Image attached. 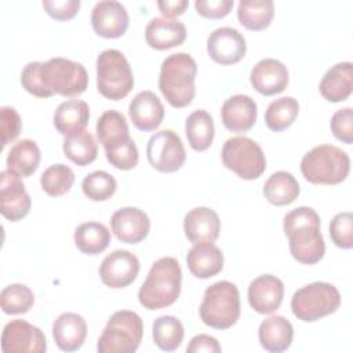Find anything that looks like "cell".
<instances>
[{
  "label": "cell",
  "mask_w": 353,
  "mask_h": 353,
  "mask_svg": "<svg viewBox=\"0 0 353 353\" xmlns=\"http://www.w3.org/2000/svg\"><path fill=\"white\" fill-rule=\"evenodd\" d=\"M46 12L57 21H68L77 15L80 8L79 0H43Z\"/></svg>",
  "instance_id": "cell-45"
},
{
  "label": "cell",
  "mask_w": 353,
  "mask_h": 353,
  "mask_svg": "<svg viewBox=\"0 0 353 353\" xmlns=\"http://www.w3.org/2000/svg\"><path fill=\"white\" fill-rule=\"evenodd\" d=\"M90 120V108L81 99H69L62 102L54 113V125L57 131L66 137L69 134L85 130Z\"/></svg>",
  "instance_id": "cell-28"
},
{
  "label": "cell",
  "mask_w": 353,
  "mask_h": 353,
  "mask_svg": "<svg viewBox=\"0 0 353 353\" xmlns=\"http://www.w3.org/2000/svg\"><path fill=\"white\" fill-rule=\"evenodd\" d=\"M299 103L292 97H281L269 103L265 112V123L269 130L280 132L287 130L296 119Z\"/></svg>",
  "instance_id": "cell-37"
},
{
  "label": "cell",
  "mask_w": 353,
  "mask_h": 353,
  "mask_svg": "<svg viewBox=\"0 0 353 353\" xmlns=\"http://www.w3.org/2000/svg\"><path fill=\"white\" fill-rule=\"evenodd\" d=\"M186 263L194 277L210 279L222 270L223 252L214 243H194L188 251Z\"/></svg>",
  "instance_id": "cell-25"
},
{
  "label": "cell",
  "mask_w": 353,
  "mask_h": 353,
  "mask_svg": "<svg viewBox=\"0 0 353 353\" xmlns=\"http://www.w3.org/2000/svg\"><path fill=\"white\" fill-rule=\"evenodd\" d=\"M185 134L193 150L203 152L208 149L215 135L212 116L203 109L192 112L185 121Z\"/></svg>",
  "instance_id": "cell-29"
},
{
  "label": "cell",
  "mask_w": 353,
  "mask_h": 353,
  "mask_svg": "<svg viewBox=\"0 0 353 353\" xmlns=\"http://www.w3.org/2000/svg\"><path fill=\"white\" fill-rule=\"evenodd\" d=\"M186 39V28L178 19L152 18L145 28V40L154 50H168L181 46Z\"/></svg>",
  "instance_id": "cell-23"
},
{
  "label": "cell",
  "mask_w": 353,
  "mask_h": 353,
  "mask_svg": "<svg viewBox=\"0 0 353 353\" xmlns=\"http://www.w3.org/2000/svg\"><path fill=\"white\" fill-rule=\"evenodd\" d=\"M189 1L188 0H160L157 1V7L160 12L164 15V18L172 19L181 14L185 12L188 8Z\"/></svg>",
  "instance_id": "cell-49"
},
{
  "label": "cell",
  "mask_w": 353,
  "mask_h": 353,
  "mask_svg": "<svg viewBox=\"0 0 353 353\" xmlns=\"http://www.w3.org/2000/svg\"><path fill=\"white\" fill-rule=\"evenodd\" d=\"M113 234L125 244H138L146 239L150 230V219L137 207H123L110 218Z\"/></svg>",
  "instance_id": "cell-17"
},
{
  "label": "cell",
  "mask_w": 353,
  "mask_h": 353,
  "mask_svg": "<svg viewBox=\"0 0 353 353\" xmlns=\"http://www.w3.org/2000/svg\"><path fill=\"white\" fill-rule=\"evenodd\" d=\"M283 229L294 259L314 265L324 256L325 243L320 232V216L313 208L298 207L285 214Z\"/></svg>",
  "instance_id": "cell-1"
},
{
  "label": "cell",
  "mask_w": 353,
  "mask_h": 353,
  "mask_svg": "<svg viewBox=\"0 0 353 353\" xmlns=\"http://www.w3.org/2000/svg\"><path fill=\"white\" fill-rule=\"evenodd\" d=\"M139 273V259L127 250H114L108 254L101 266L99 277L110 288H124L134 283Z\"/></svg>",
  "instance_id": "cell-14"
},
{
  "label": "cell",
  "mask_w": 353,
  "mask_h": 353,
  "mask_svg": "<svg viewBox=\"0 0 353 353\" xmlns=\"http://www.w3.org/2000/svg\"><path fill=\"white\" fill-rule=\"evenodd\" d=\"M74 183V172L65 164H52L40 176L43 190L51 197L68 193Z\"/></svg>",
  "instance_id": "cell-38"
},
{
  "label": "cell",
  "mask_w": 353,
  "mask_h": 353,
  "mask_svg": "<svg viewBox=\"0 0 353 353\" xmlns=\"http://www.w3.org/2000/svg\"><path fill=\"white\" fill-rule=\"evenodd\" d=\"M186 350L189 353H199V352L219 353L222 350V347L214 336H210L205 334H199L190 339Z\"/></svg>",
  "instance_id": "cell-48"
},
{
  "label": "cell",
  "mask_w": 353,
  "mask_h": 353,
  "mask_svg": "<svg viewBox=\"0 0 353 353\" xmlns=\"http://www.w3.org/2000/svg\"><path fill=\"white\" fill-rule=\"evenodd\" d=\"M196 61L186 52L168 55L160 68L159 88L167 102L174 108H185L194 98Z\"/></svg>",
  "instance_id": "cell-3"
},
{
  "label": "cell",
  "mask_w": 353,
  "mask_h": 353,
  "mask_svg": "<svg viewBox=\"0 0 353 353\" xmlns=\"http://www.w3.org/2000/svg\"><path fill=\"white\" fill-rule=\"evenodd\" d=\"M233 4V0H196L194 8L204 18L221 19L230 12Z\"/></svg>",
  "instance_id": "cell-47"
},
{
  "label": "cell",
  "mask_w": 353,
  "mask_h": 353,
  "mask_svg": "<svg viewBox=\"0 0 353 353\" xmlns=\"http://www.w3.org/2000/svg\"><path fill=\"white\" fill-rule=\"evenodd\" d=\"M294 336L292 324L283 316L274 314L265 319L258 330L261 346L272 353H281L291 346Z\"/></svg>",
  "instance_id": "cell-27"
},
{
  "label": "cell",
  "mask_w": 353,
  "mask_h": 353,
  "mask_svg": "<svg viewBox=\"0 0 353 353\" xmlns=\"http://www.w3.org/2000/svg\"><path fill=\"white\" fill-rule=\"evenodd\" d=\"M256 103L244 94L232 95L221 109L222 124L232 132H245L252 128L256 121Z\"/></svg>",
  "instance_id": "cell-20"
},
{
  "label": "cell",
  "mask_w": 353,
  "mask_h": 353,
  "mask_svg": "<svg viewBox=\"0 0 353 353\" xmlns=\"http://www.w3.org/2000/svg\"><path fill=\"white\" fill-rule=\"evenodd\" d=\"M1 349L6 353H44L47 350V339L39 327L26 320L15 319L7 323L3 328Z\"/></svg>",
  "instance_id": "cell-13"
},
{
  "label": "cell",
  "mask_w": 353,
  "mask_h": 353,
  "mask_svg": "<svg viewBox=\"0 0 353 353\" xmlns=\"http://www.w3.org/2000/svg\"><path fill=\"white\" fill-rule=\"evenodd\" d=\"M39 77L41 85L50 95L76 97L83 94L88 85L85 68L79 62L62 57L40 62Z\"/></svg>",
  "instance_id": "cell-6"
},
{
  "label": "cell",
  "mask_w": 353,
  "mask_h": 353,
  "mask_svg": "<svg viewBox=\"0 0 353 353\" xmlns=\"http://www.w3.org/2000/svg\"><path fill=\"white\" fill-rule=\"evenodd\" d=\"M32 207V199L25 189V185L14 171L4 170L0 174V211L1 215L18 222L25 218Z\"/></svg>",
  "instance_id": "cell-12"
},
{
  "label": "cell",
  "mask_w": 353,
  "mask_h": 353,
  "mask_svg": "<svg viewBox=\"0 0 353 353\" xmlns=\"http://www.w3.org/2000/svg\"><path fill=\"white\" fill-rule=\"evenodd\" d=\"M350 171V159L335 145H320L309 150L301 160V172L314 185H336L343 182Z\"/></svg>",
  "instance_id": "cell-4"
},
{
  "label": "cell",
  "mask_w": 353,
  "mask_h": 353,
  "mask_svg": "<svg viewBox=\"0 0 353 353\" xmlns=\"http://www.w3.org/2000/svg\"><path fill=\"white\" fill-rule=\"evenodd\" d=\"M146 157L154 170L170 174L178 171L183 165L186 152L176 132L172 130H161L149 138Z\"/></svg>",
  "instance_id": "cell-11"
},
{
  "label": "cell",
  "mask_w": 353,
  "mask_h": 353,
  "mask_svg": "<svg viewBox=\"0 0 353 353\" xmlns=\"http://www.w3.org/2000/svg\"><path fill=\"white\" fill-rule=\"evenodd\" d=\"M39 68H40V62L37 61L26 63L21 72V84L29 94L34 97L50 98L51 95L41 85V81L39 77Z\"/></svg>",
  "instance_id": "cell-46"
},
{
  "label": "cell",
  "mask_w": 353,
  "mask_h": 353,
  "mask_svg": "<svg viewBox=\"0 0 353 353\" xmlns=\"http://www.w3.org/2000/svg\"><path fill=\"white\" fill-rule=\"evenodd\" d=\"M274 15L272 0H240L237 6L239 22L248 30L266 29Z\"/></svg>",
  "instance_id": "cell-34"
},
{
  "label": "cell",
  "mask_w": 353,
  "mask_h": 353,
  "mask_svg": "<svg viewBox=\"0 0 353 353\" xmlns=\"http://www.w3.org/2000/svg\"><path fill=\"white\" fill-rule=\"evenodd\" d=\"M250 306L261 314L276 312L284 296L283 281L273 274H262L254 279L247 291Z\"/></svg>",
  "instance_id": "cell-18"
},
{
  "label": "cell",
  "mask_w": 353,
  "mask_h": 353,
  "mask_svg": "<svg viewBox=\"0 0 353 353\" xmlns=\"http://www.w3.org/2000/svg\"><path fill=\"white\" fill-rule=\"evenodd\" d=\"M240 317V294L236 284L221 280L211 284L200 305V319L215 330H228Z\"/></svg>",
  "instance_id": "cell-5"
},
{
  "label": "cell",
  "mask_w": 353,
  "mask_h": 353,
  "mask_svg": "<svg viewBox=\"0 0 353 353\" xmlns=\"http://www.w3.org/2000/svg\"><path fill=\"white\" fill-rule=\"evenodd\" d=\"M263 194L273 205H287L298 199L299 183L292 174L287 171H276L265 182Z\"/></svg>",
  "instance_id": "cell-31"
},
{
  "label": "cell",
  "mask_w": 353,
  "mask_h": 353,
  "mask_svg": "<svg viewBox=\"0 0 353 353\" xmlns=\"http://www.w3.org/2000/svg\"><path fill=\"white\" fill-rule=\"evenodd\" d=\"M134 87V74L124 54L116 48L103 50L97 58V88L110 101L125 98Z\"/></svg>",
  "instance_id": "cell-7"
},
{
  "label": "cell",
  "mask_w": 353,
  "mask_h": 353,
  "mask_svg": "<svg viewBox=\"0 0 353 353\" xmlns=\"http://www.w3.org/2000/svg\"><path fill=\"white\" fill-rule=\"evenodd\" d=\"M332 243L343 250L353 247V215L349 211L336 214L330 223Z\"/></svg>",
  "instance_id": "cell-42"
},
{
  "label": "cell",
  "mask_w": 353,
  "mask_h": 353,
  "mask_svg": "<svg viewBox=\"0 0 353 353\" xmlns=\"http://www.w3.org/2000/svg\"><path fill=\"white\" fill-rule=\"evenodd\" d=\"M128 114L139 131H153L160 127L164 119V106L152 91H141L130 102Z\"/></svg>",
  "instance_id": "cell-21"
},
{
  "label": "cell",
  "mask_w": 353,
  "mask_h": 353,
  "mask_svg": "<svg viewBox=\"0 0 353 353\" xmlns=\"http://www.w3.org/2000/svg\"><path fill=\"white\" fill-rule=\"evenodd\" d=\"M97 137L103 149L131 138L125 116L113 109L103 112L97 121Z\"/></svg>",
  "instance_id": "cell-35"
},
{
  "label": "cell",
  "mask_w": 353,
  "mask_h": 353,
  "mask_svg": "<svg viewBox=\"0 0 353 353\" xmlns=\"http://www.w3.org/2000/svg\"><path fill=\"white\" fill-rule=\"evenodd\" d=\"M334 137L343 143H353V109L350 106L336 110L330 123Z\"/></svg>",
  "instance_id": "cell-43"
},
{
  "label": "cell",
  "mask_w": 353,
  "mask_h": 353,
  "mask_svg": "<svg viewBox=\"0 0 353 353\" xmlns=\"http://www.w3.org/2000/svg\"><path fill=\"white\" fill-rule=\"evenodd\" d=\"M73 240L76 247L87 255H98L103 252L110 243V232L103 223L84 222L74 230Z\"/></svg>",
  "instance_id": "cell-32"
},
{
  "label": "cell",
  "mask_w": 353,
  "mask_h": 353,
  "mask_svg": "<svg viewBox=\"0 0 353 353\" xmlns=\"http://www.w3.org/2000/svg\"><path fill=\"white\" fill-rule=\"evenodd\" d=\"M142 319L131 310L114 312L108 320L97 345L99 353H134L142 341Z\"/></svg>",
  "instance_id": "cell-8"
},
{
  "label": "cell",
  "mask_w": 353,
  "mask_h": 353,
  "mask_svg": "<svg viewBox=\"0 0 353 353\" xmlns=\"http://www.w3.org/2000/svg\"><path fill=\"white\" fill-rule=\"evenodd\" d=\"M182 285V270L179 262L172 256L157 259L138 291L139 303L148 310H157L172 305Z\"/></svg>",
  "instance_id": "cell-2"
},
{
  "label": "cell",
  "mask_w": 353,
  "mask_h": 353,
  "mask_svg": "<svg viewBox=\"0 0 353 353\" xmlns=\"http://www.w3.org/2000/svg\"><path fill=\"white\" fill-rule=\"evenodd\" d=\"M287 66L274 58H265L255 63L250 73V83L255 91L265 97L283 92L288 85Z\"/></svg>",
  "instance_id": "cell-19"
},
{
  "label": "cell",
  "mask_w": 353,
  "mask_h": 353,
  "mask_svg": "<svg viewBox=\"0 0 353 353\" xmlns=\"http://www.w3.org/2000/svg\"><path fill=\"white\" fill-rule=\"evenodd\" d=\"M41 159L40 148L32 139H21L14 143L7 154V170L18 175L30 176L39 167Z\"/></svg>",
  "instance_id": "cell-30"
},
{
  "label": "cell",
  "mask_w": 353,
  "mask_h": 353,
  "mask_svg": "<svg viewBox=\"0 0 353 353\" xmlns=\"http://www.w3.org/2000/svg\"><path fill=\"white\" fill-rule=\"evenodd\" d=\"M183 232L192 243H214L221 232L219 216L208 207H196L185 215Z\"/></svg>",
  "instance_id": "cell-22"
},
{
  "label": "cell",
  "mask_w": 353,
  "mask_h": 353,
  "mask_svg": "<svg viewBox=\"0 0 353 353\" xmlns=\"http://www.w3.org/2000/svg\"><path fill=\"white\" fill-rule=\"evenodd\" d=\"M320 94L328 102H343L353 91L352 62H338L331 66L319 84Z\"/></svg>",
  "instance_id": "cell-26"
},
{
  "label": "cell",
  "mask_w": 353,
  "mask_h": 353,
  "mask_svg": "<svg viewBox=\"0 0 353 353\" xmlns=\"http://www.w3.org/2000/svg\"><path fill=\"white\" fill-rule=\"evenodd\" d=\"M33 303V291L25 284H10L1 290L0 306L6 314H23Z\"/></svg>",
  "instance_id": "cell-39"
},
{
  "label": "cell",
  "mask_w": 353,
  "mask_h": 353,
  "mask_svg": "<svg viewBox=\"0 0 353 353\" xmlns=\"http://www.w3.org/2000/svg\"><path fill=\"white\" fill-rule=\"evenodd\" d=\"M185 330L182 323L174 316H160L152 327L154 345L164 352L176 350L183 341Z\"/></svg>",
  "instance_id": "cell-36"
},
{
  "label": "cell",
  "mask_w": 353,
  "mask_h": 353,
  "mask_svg": "<svg viewBox=\"0 0 353 353\" xmlns=\"http://www.w3.org/2000/svg\"><path fill=\"white\" fill-rule=\"evenodd\" d=\"M130 18L125 7L114 0H103L94 6L91 11V25L94 32L105 39H117L128 29Z\"/></svg>",
  "instance_id": "cell-16"
},
{
  "label": "cell",
  "mask_w": 353,
  "mask_h": 353,
  "mask_svg": "<svg viewBox=\"0 0 353 353\" xmlns=\"http://www.w3.org/2000/svg\"><path fill=\"white\" fill-rule=\"evenodd\" d=\"M207 52L216 63L232 65L244 58L247 43L237 29L223 26L210 33L207 39Z\"/></svg>",
  "instance_id": "cell-15"
},
{
  "label": "cell",
  "mask_w": 353,
  "mask_h": 353,
  "mask_svg": "<svg viewBox=\"0 0 353 353\" xmlns=\"http://www.w3.org/2000/svg\"><path fill=\"white\" fill-rule=\"evenodd\" d=\"M339 306L341 294L338 288L325 281H314L299 288L291 299L294 316L305 323L317 321L324 316L335 313Z\"/></svg>",
  "instance_id": "cell-9"
},
{
  "label": "cell",
  "mask_w": 353,
  "mask_h": 353,
  "mask_svg": "<svg viewBox=\"0 0 353 353\" xmlns=\"http://www.w3.org/2000/svg\"><path fill=\"white\" fill-rule=\"evenodd\" d=\"M81 189L90 200L105 201L114 194L117 189V182L114 176L106 171H94L84 176L81 182Z\"/></svg>",
  "instance_id": "cell-40"
},
{
  "label": "cell",
  "mask_w": 353,
  "mask_h": 353,
  "mask_svg": "<svg viewBox=\"0 0 353 353\" xmlns=\"http://www.w3.org/2000/svg\"><path fill=\"white\" fill-rule=\"evenodd\" d=\"M221 157L228 170L245 181L259 178L266 170V157L262 148L244 135L229 138L222 146Z\"/></svg>",
  "instance_id": "cell-10"
},
{
  "label": "cell",
  "mask_w": 353,
  "mask_h": 353,
  "mask_svg": "<svg viewBox=\"0 0 353 353\" xmlns=\"http://www.w3.org/2000/svg\"><path fill=\"white\" fill-rule=\"evenodd\" d=\"M105 156L108 161L117 170L128 171L138 164V149L131 138L105 148Z\"/></svg>",
  "instance_id": "cell-41"
},
{
  "label": "cell",
  "mask_w": 353,
  "mask_h": 353,
  "mask_svg": "<svg viewBox=\"0 0 353 353\" xmlns=\"http://www.w3.org/2000/svg\"><path fill=\"white\" fill-rule=\"evenodd\" d=\"M87 336V323L77 313H62L52 324V338L58 349L63 352L79 350Z\"/></svg>",
  "instance_id": "cell-24"
},
{
  "label": "cell",
  "mask_w": 353,
  "mask_h": 353,
  "mask_svg": "<svg viewBox=\"0 0 353 353\" xmlns=\"http://www.w3.org/2000/svg\"><path fill=\"white\" fill-rule=\"evenodd\" d=\"M62 149L72 163L81 167L91 164L98 156V143L94 135L87 130L66 135Z\"/></svg>",
  "instance_id": "cell-33"
},
{
  "label": "cell",
  "mask_w": 353,
  "mask_h": 353,
  "mask_svg": "<svg viewBox=\"0 0 353 353\" xmlns=\"http://www.w3.org/2000/svg\"><path fill=\"white\" fill-rule=\"evenodd\" d=\"M0 128H1V145L7 146L15 141L21 132L22 121L18 112L11 106H3L0 109Z\"/></svg>",
  "instance_id": "cell-44"
}]
</instances>
